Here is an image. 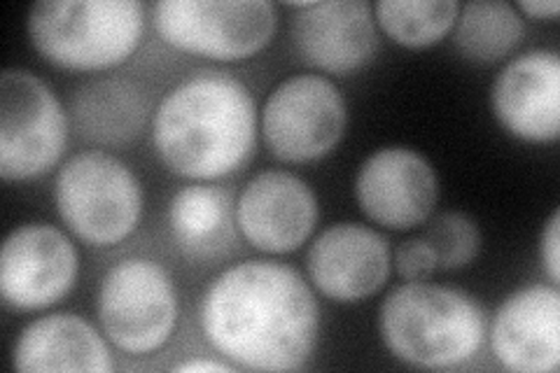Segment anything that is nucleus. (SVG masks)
<instances>
[{
    "label": "nucleus",
    "mask_w": 560,
    "mask_h": 373,
    "mask_svg": "<svg viewBox=\"0 0 560 373\" xmlns=\"http://www.w3.org/2000/svg\"><path fill=\"white\" fill-rule=\"evenodd\" d=\"M12 369L22 373H108L113 358L98 329L78 313H49L22 329L12 348Z\"/></svg>",
    "instance_id": "obj_17"
},
{
    "label": "nucleus",
    "mask_w": 560,
    "mask_h": 373,
    "mask_svg": "<svg viewBox=\"0 0 560 373\" xmlns=\"http://www.w3.org/2000/svg\"><path fill=\"white\" fill-rule=\"evenodd\" d=\"M80 255L61 229L31 222L12 229L0 253V299L16 313L59 304L75 288Z\"/></svg>",
    "instance_id": "obj_10"
},
{
    "label": "nucleus",
    "mask_w": 560,
    "mask_h": 373,
    "mask_svg": "<svg viewBox=\"0 0 560 373\" xmlns=\"http://www.w3.org/2000/svg\"><path fill=\"white\" fill-rule=\"evenodd\" d=\"M318 218L320 208L313 189L288 171L255 175L236 201V226L243 238L269 255L300 250Z\"/></svg>",
    "instance_id": "obj_13"
},
{
    "label": "nucleus",
    "mask_w": 560,
    "mask_h": 373,
    "mask_svg": "<svg viewBox=\"0 0 560 373\" xmlns=\"http://www.w3.org/2000/svg\"><path fill=\"white\" fill-rule=\"evenodd\" d=\"M523 20L512 3L475 0L460 5L453 26V43L469 61L495 63L512 55L523 38Z\"/></svg>",
    "instance_id": "obj_20"
},
{
    "label": "nucleus",
    "mask_w": 560,
    "mask_h": 373,
    "mask_svg": "<svg viewBox=\"0 0 560 373\" xmlns=\"http://www.w3.org/2000/svg\"><path fill=\"white\" fill-rule=\"evenodd\" d=\"M341 89L323 75H292L269 94L261 110V138L285 164L318 162L346 133Z\"/></svg>",
    "instance_id": "obj_9"
},
{
    "label": "nucleus",
    "mask_w": 560,
    "mask_h": 373,
    "mask_svg": "<svg viewBox=\"0 0 560 373\" xmlns=\"http://www.w3.org/2000/svg\"><path fill=\"white\" fill-rule=\"evenodd\" d=\"M514 8L533 20H553L560 12L558 0H518Z\"/></svg>",
    "instance_id": "obj_25"
},
{
    "label": "nucleus",
    "mask_w": 560,
    "mask_h": 373,
    "mask_svg": "<svg viewBox=\"0 0 560 373\" xmlns=\"http://www.w3.org/2000/svg\"><path fill=\"white\" fill-rule=\"evenodd\" d=\"M390 269L388 241L358 222L327 226L306 255V271L315 290L337 304H358L374 296L388 282Z\"/></svg>",
    "instance_id": "obj_14"
},
{
    "label": "nucleus",
    "mask_w": 560,
    "mask_h": 373,
    "mask_svg": "<svg viewBox=\"0 0 560 373\" xmlns=\"http://www.w3.org/2000/svg\"><path fill=\"white\" fill-rule=\"evenodd\" d=\"M541 266L551 280V285L560 282V210H553L551 218L541 231V245H539Z\"/></svg>",
    "instance_id": "obj_24"
},
{
    "label": "nucleus",
    "mask_w": 560,
    "mask_h": 373,
    "mask_svg": "<svg viewBox=\"0 0 560 373\" xmlns=\"http://www.w3.org/2000/svg\"><path fill=\"white\" fill-rule=\"evenodd\" d=\"M31 45L51 66L78 73L117 68L145 31L140 0H43L28 10Z\"/></svg>",
    "instance_id": "obj_4"
},
{
    "label": "nucleus",
    "mask_w": 560,
    "mask_h": 373,
    "mask_svg": "<svg viewBox=\"0 0 560 373\" xmlns=\"http://www.w3.org/2000/svg\"><path fill=\"white\" fill-rule=\"evenodd\" d=\"M479 301L436 282H405L378 311L381 341L395 360L418 369H455L471 362L486 339Z\"/></svg>",
    "instance_id": "obj_3"
},
{
    "label": "nucleus",
    "mask_w": 560,
    "mask_h": 373,
    "mask_svg": "<svg viewBox=\"0 0 560 373\" xmlns=\"http://www.w3.org/2000/svg\"><path fill=\"white\" fill-rule=\"evenodd\" d=\"M355 199L374 224L393 231L423 226L440 201V180L413 148H381L364 159L355 177Z\"/></svg>",
    "instance_id": "obj_12"
},
{
    "label": "nucleus",
    "mask_w": 560,
    "mask_h": 373,
    "mask_svg": "<svg viewBox=\"0 0 560 373\" xmlns=\"http://www.w3.org/2000/svg\"><path fill=\"white\" fill-rule=\"evenodd\" d=\"M173 371H178V373H232V371H236V366L232 362H226V360L224 362H213V360L197 358V360L175 364Z\"/></svg>",
    "instance_id": "obj_26"
},
{
    "label": "nucleus",
    "mask_w": 560,
    "mask_h": 373,
    "mask_svg": "<svg viewBox=\"0 0 560 373\" xmlns=\"http://www.w3.org/2000/svg\"><path fill=\"white\" fill-rule=\"evenodd\" d=\"M55 203L63 224L94 247L129 238L143 218V185L108 152H80L59 168Z\"/></svg>",
    "instance_id": "obj_5"
},
{
    "label": "nucleus",
    "mask_w": 560,
    "mask_h": 373,
    "mask_svg": "<svg viewBox=\"0 0 560 373\" xmlns=\"http://www.w3.org/2000/svg\"><path fill=\"white\" fill-rule=\"evenodd\" d=\"M152 143L162 164L189 180H218L238 171L257 145V105L248 84L220 70L175 84L152 115Z\"/></svg>",
    "instance_id": "obj_2"
},
{
    "label": "nucleus",
    "mask_w": 560,
    "mask_h": 373,
    "mask_svg": "<svg viewBox=\"0 0 560 373\" xmlns=\"http://www.w3.org/2000/svg\"><path fill=\"white\" fill-rule=\"evenodd\" d=\"M423 238L434 247L440 271L465 269L479 257L483 243L479 224L458 210L434 218Z\"/></svg>",
    "instance_id": "obj_22"
},
{
    "label": "nucleus",
    "mask_w": 560,
    "mask_h": 373,
    "mask_svg": "<svg viewBox=\"0 0 560 373\" xmlns=\"http://www.w3.org/2000/svg\"><path fill=\"white\" fill-rule=\"evenodd\" d=\"M495 360L518 373H556L560 366L558 285H528L506 296L490 323Z\"/></svg>",
    "instance_id": "obj_16"
},
{
    "label": "nucleus",
    "mask_w": 560,
    "mask_h": 373,
    "mask_svg": "<svg viewBox=\"0 0 560 373\" xmlns=\"http://www.w3.org/2000/svg\"><path fill=\"white\" fill-rule=\"evenodd\" d=\"M393 264H395V271L409 282L428 280L434 271H440L436 269L434 247L423 236L399 243L395 247Z\"/></svg>",
    "instance_id": "obj_23"
},
{
    "label": "nucleus",
    "mask_w": 560,
    "mask_h": 373,
    "mask_svg": "<svg viewBox=\"0 0 560 373\" xmlns=\"http://www.w3.org/2000/svg\"><path fill=\"white\" fill-rule=\"evenodd\" d=\"M150 94L129 78H105L80 86L70 98L75 131L101 148L133 143L150 119Z\"/></svg>",
    "instance_id": "obj_18"
},
{
    "label": "nucleus",
    "mask_w": 560,
    "mask_h": 373,
    "mask_svg": "<svg viewBox=\"0 0 560 373\" xmlns=\"http://www.w3.org/2000/svg\"><path fill=\"white\" fill-rule=\"evenodd\" d=\"M500 127L525 143H553L560 136V57L528 49L506 63L490 89Z\"/></svg>",
    "instance_id": "obj_15"
},
{
    "label": "nucleus",
    "mask_w": 560,
    "mask_h": 373,
    "mask_svg": "<svg viewBox=\"0 0 560 373\" xmlns=\"http://www.w3.org/2000/svg\"><path fill=\"white\" fill-rule=\"evenodd\" d=\"M294 10L290 40L304 63L329 75L358 73L378 51V24L366 0H306Z\"/></svg>",
    "instance_id": "obj_11"
},
{
    "label": "nucleus",
    "mask_w": 560,
    "mask_h": 373,
    "mask_svg": "<svg viewBox=\"0 0 560 373\" xmlns=\"http://www.w3.org/2000/svg\"><path fill=\"white\" fill-rule=\"evenodd\" d=\"M168 229L175 245L189 259L215 261L236 243V203L230 189L189 185L168 203Z\"/></svg>",
    "instance_id": "obj_19"
},
{
    "label": "nucleus",
    "mask_w": 560,
    "mask_h": 373,
    "mask_svg": "<svg viewBox=\"0 0 560 373\" xmlns=\"http://www.w3.org/2000/svg\"><path fill=\"white\" fill-rule=\"evenodd\" d=\"M458 0H378V28L397 45L420 49L442 43L458 20Z\"/></svg>",
    "instance_id": "obj_21"
},
{
    "label": "nucleus",
    "mask_w": 560,
    "mask_h": 373,
    "mask_svg": "<svg viewBox=\"0 0 560 373\" xmlns=\"http://www.w3.org/2000/svg\"><path fill=\"white\" fill-rule=\"evenodd\" d=\"M68 113L26 68L0 75V175L5 183H28L59 164L68 145Z\"/></svg>",
    "instance_id": "obj_7"
},
{
    "label": "nucleus",
    "mask_w": 560,
    "mask_h": 373,
    "mask_svg": "<svg viewBox=\"0 0 560 373\" xmlns=\"http://www.w3.org/2000/svg\"><path fill=\"white\" fill-rule=\"evenodd\" d=\"M178 290L160 261L127 257L105 271L98 288V323L117 350L152 354L178 327Z\"/></svg>",
    "instance_id": "obj_6"
},
{
    "label": "nucleus",
    "mask_w": 560,
    "mask_h": 373,
    "mask_svg": "<svg viewBox=\"0 0 560 373\" xmlns=\"http://www.w3.org/2000/svg\"><path fill=\"white\" fill-rule=\"evenodd\" d=\"M152 20L164 43L213 61L250 59L278 28L269 0H162Z\"/></svg>",
    "instance_id": "obj_8"
},
{
    "label": "nucleus",
    "mask_w": 560,
    "mask_h": 373,
    "mask_svg": "<svg viewBox=\"0 0 560 373\" xmlns=\"http://www.w3.org/2000/svg\"><path fill=\"white\" fill-rule=\"evenodd\" d=\"M203 339L248 371H300L320 336V308L288 264L250 259L222 271L201 296Z\"/></svg>",
    "instance_id": "obj_1"
}]
</instances>
